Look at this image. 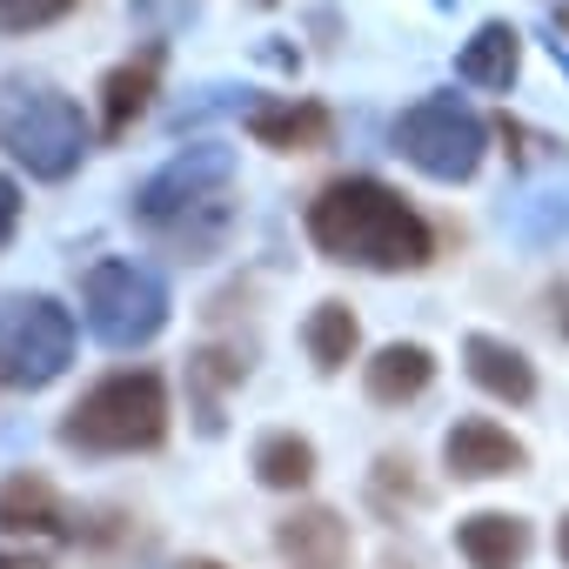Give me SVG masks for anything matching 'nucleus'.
Returning a JSON list of instances; mask_svg holds the SVG:
<instances>
[{"label": "nucleus", "instance_id": "4468645a", "mask_svg": "<svg viewBox=\"0 0 569 569\" xmlns=\"http://www.w3.org/2000/svg\"><path fill=\"white\" fill-rule=\"evenodd\" d=\"M154 74H161V54H141V61H128V68H114V74L101 81V134H108V141L128 134V128L148 114Z\"/></svg>", "mask_w": 569, "mask_h": 569}, {"label": "nucleus", "instance_id": "9d476101", "mask_svg": "<svg viewBox=\"0 0 569 569\" xmlns=\"http://www.w3.org/2000/svg\"><path fill=\"white\" fill-rule=\"evenodd\" d=\"M456 549H462L469 569H522V556H529V522H522V516H502V509L462 516V522H456Z\"/></svg>", "mask_w": 569, "mask_h": 569}, {"label": "nucleus", "instance_id": "f3484780", "mask_svg": "<svg viewBox=\"0 0 569 569\" xmlns=\"http://www.w3.org/2000/svg\"><path fill=\"white\" fill-rule=\"evenodd\" d=\"M254 476H261L268 489H302V482L316 476V442L296 436V429L261 436V442H254Z\"/></svg>", "mask_w": 569, "mask_h": 569}, {"label": "nucleus", "instance_id": "9b49d317", "mask_svg": "<svg viewBox=\"0 0 569 569\" xmlns=\"http://www.w3.org/2000/svg\"><path fill=\"white\" fill-rule=\"evenodd\" d=\"M462 356H469L476 389H489L496 402H516V409L536 402V369H529V356H522L516 342H502V336H469Z\"/></svg>", "mask_w": 569, "mask_h": 569}, {"label": "nucleus", "instance_id": "ddd939ff", "mask_svg": "<svg viewBox=\"0 0 569 569\" xmlns=\"http://www.w3.org/2000/svg\"><path fill=\"white\" fill-rule=\"evenodd\" d=\"M274 542H281V556H289L296 569H342V556H349V536H342V522L329 509L289 516V522L274 529Z\"/></svg>", "mask_w": 569, "mask_h": 569}, {"label": "nucleus", "instance_id": "6e6552de", "mask_svg": "<svg viewBox=\"0 0 569 569\" xmlns=\"http://www.w3.org/2000/svg\"><path fill=\"white\" fill-rule=\"evenodd\" d=\"M442 462H449V476H462V482H489V476H516V469L529 462V449H522L502 422L462 416V422L442 436Z\"/></svg>", "mask_w": 569, "mask_h": 569}, {"label": "nucleus", "instance_id": "7ed1b4c3", "mask_svg": "<svg viewBox=\"0 0 569 569\" xmlns=\"http://www.w3.org/2000/svg\"><path fill=\"white\" fill-rule=\"evenodd\" d=\"M0 148L34 181H68L88 161V121L48 81H0Z\"/></svg>", "mask_w": 569, "mask_h": 569}, {"label": "nucleus", "instance_id": "423d86ee", "mask_svg": "<svg viewBox=\"0 0 569 569\" xmlns=\"http://www.w3.org/2000/svg\"><path fill=\"white\" fill-rule=\"evenodd\" d=\"M396 148H402V161H416L429 181H469V174L482 168V154H489V128H482V114H476L469 101L429 94V101H416V108L396 121Z\"/></svg>", "mask_w": 569, "mask_h": 569}, {"label": "nucleus", "instance_id": "f257e3e1", "mask_svg": "<svg viewBox=\"0 0 569 569\" xmlns=\"http://www.w3.org/2000/svg\"><path fill=\"white\" fill-rule=\"evenodd\" d=\"M309 241L329 254V261H349V268H376V274H409V268H429L436 254V234L429 221L382 181H329L316 201H309Z\"/></svg>", "mask_w": 569, "mask_h": 569}, {"label": "nucleus", "instance_id": "6ab92c4d", "mask_svg": "<svg viewBox=\"0 0 569 569\" xmlns=\"http://www.w3.org/2000/svg\"><path fill=\"white\" fill-rule=\"evenodd\" d=\"M74 8V0H0V34H28V28H48Z\"/></svg>", "mask_w": 569, "mask_h": 569}, {"label": "nucleus", "instance_id": "aec40b11", "mask_svg": "<svg viewBox=\"0 0 569 569\" xmlns=\"http://www.w3.org/2000/svg\"><path fill=\"white\" fill-rule=\"evenodd\" d=\"M14 221H21V188H14L8 174H0V248L14 241Z\"/></svg>", "mask_w": 569, "mask_h": 569}, {"label": "nucleus", "instance_id": "412c9836", "mask_svg": "<svg viewBox=\"0 0 569 569\" xmlns=\"http://www.w3.org/2000/svg\"><path fill=\"white\" fill-rule=\"evenodd\" d=\"M556 556H562V562H569V516H562V522H556Z\"/></svg>", "mask_w": 569, "mask_h": 569}, {"label": "nucleus", "instance_id": "a211bd4d", "mask_svg": "<svg viewBox=\"0 0 569 569\" xmlns=\"http://www.w3.org/2000/svg\"><path fill=\"white\" fill-rule=\"evenodd\" d=\"M61 522H68V509H61V496L41 476H14L8 489H0V529L28 536V529H61Z\"/></svg>", "mask_w": 569, "mask_h": 569}, {"label": "nucleus", "instance_id": "20e7f679", "mask_svg": "<svg viewBox=\"0 0 569 569\" xmlns=\"http://www.w3.org/2000/svg\"><path fill=\"white\" fill-rule=\"evenodd\" d=\"M81 316L108 349H148L168 329V281L148 261H94L81 281Z\"/></svg>", "mask_w": 569, "mask_h": 569}, {"label": "nucleus", "instance_id": "4be33fe9", "mask_svg": "<svg viewBox=\"0 0 569 569\" xmlns=\"http://www.w3.org/2000/svg\"><path fill=\"white\" fill-rule=\"evenodd\" d=\"M188 569H221V562H188Z\"/></svg>", "mask_w": 569, "mask_h": 569}, {"label": "nucleus", "instance_id": "1a4fd4ad", "mask_svg": "<svg viewBox=\"0 0 569 569\" xmlns=\"http://www.w3.org/2000/svg\"><path fill=\"white\" fill-rule=\"evenodd\" d=\"M329 108L322 101H254L248 108V134L274 154H309V148H329Z\"/></svg>", "mask_w": 569, "mask_h": 569}, {"label": "nucleus", "instance_id": "0eeeda50", "mask_svg": "<svg viewBox=\"0 0 569 569\" xmlns=\"http://www.w3.org/2000/svg\"><path fill=\"white\" fill-rule=\"evenodd\" d=\"M234 174V154L201 141V148H181L161 174H148V188L134 194V214L154 221V228H188L194 214H221V188Z\"/></svg>", "mask_w": 569, "mask_h": 569}, {"label": "nucleus", "instance_id": "f8f14e48", "mask_svg": "<svg viewBox=\"0 0 569 569\" xmlns=\"http://www.w3.org/2000/svg\"><path fill=\"white\" fill-rule=\"evenodd\" d=\"M516 68H522V34H516V28H502V21L476 28V41L456 54V81L489 88V94H502V88L516 81Z\"/></svg>", "mask_w": 569, "mask_h": 569}, {"label": "nucleus", "instance_id": "5701e85b", "mask_svg": "<svg viewBox=\"0 0 569 569\" xmlns=\"http://www.w3.org/2000/svg\"><path fill=\"white\" fill-rule=\"evenodd\" d=\"M261 8H274V0H261Z\"/></svg>", "mask_w": 569, "mask_h": 569}, {"label": "nucleus", "instance_id": "2eb2a0df", "mask_svg": "<svg viewBox=\"0 0 569 569\" xmlns=\"http://www.w3.org/2000/svg\"><path fill=\"white\" fill-rule=\"evenodd\" d=\"M429 376H436V356H429L422 342H389V349L369 362V402H382V409L416 402V396L429 389Z\"/></svg>", "mask_w": 569, "mask_h": 569}, {"label": "nucleus", "instance_id": "f03ea898", "mask_svg": "<svg viewBox=\"0 0 569 569\" xmlns=\"http://www.w3.org/2000/svg\"><path fill=\"white\" fill-rule=\"evenodd\" d=\"M161 436H168V389L154 369H121L94 382L61 422V442L88 456H134V449H154Z\"/></svg>", "mask_w": 569, "mask_h": 569}, {"label": "nucleus", "instance_id": "39448f33", "mask_svg": "<svg viewBox=\"0 0 569 569\" xmlns=\"http://www.w3.org/2000/svg\"><path fill=\"white\" fill-rule=\"evenodd\" d=\"M74 362V316L54 296H0V382L48 389Z\"/></svg>", "mask_w": 569, "mask_h": 569}, {"label": "nucleus", "instance_id": "dca6fc26", "mask_svg": "<svg viewBox=\"0 0 569 569\" xmlns=\"http://www.w3.org/2000/svg\"><path fill=\"white\" fill-rule=\"evenodd\" d=\"M302 342H309V362H316L322 376H336V369H349V362H356V342H362V329H356L349 302H322V309L309 316Z\"/></svg>", "mask_w": 569, "mask_h": 569}]
</instances>
